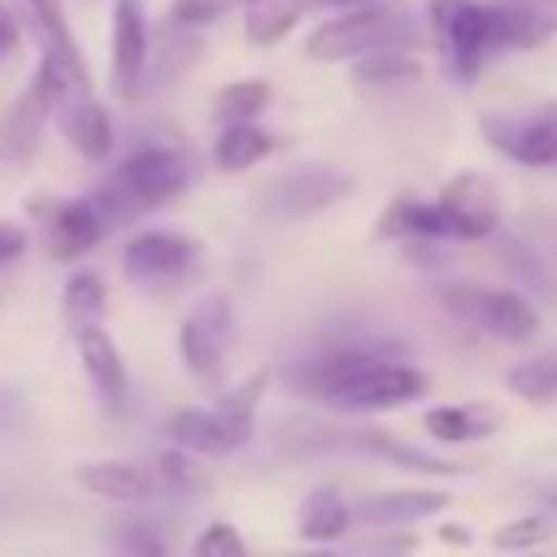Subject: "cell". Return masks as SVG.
<instances>
[{"instance_id":"836d02e7","label":"cell","mask_w":557,"mask_h":557,"mask_svg":"<svg viewBox=\"0 0 557 557\" xmlns=\"http://www.w3.org/2000/svg\"><path fill=\"white\" fill-rule=\"evenodd\" d=\"M113 543L123 548L127 557H162V533L143 519H123L113 523Z\"/></svg>"},{"instance_id":"277c9868","label":"cell","mask_w":557,"mask_h":557,"mask_svg":"<svg viewBox=\"0 0 557 557\" xmlns=\"http://www.w3.org/2000/svg\"><path fill=\"white\" fill-rule=\"evenodd\" d=\"M196 270H201V240L182 231H143L123 245L127 284L147 288V294H172V288L191 284Z\"/></svg>"},{"instance_id":"cb8c5ba5","label":"cell","mask_w":557,"mask_h":557,"mask_svg":"<svg viewBox=\"0 0 557 557\" xmlns=\"http://www.w3.org/2000/svg\"><path fill=\"white\" fill-rule=\"evenodd\" d=\"M382 240H406V235H425V240H445V225L435 201H416V196H401V201L386 206L382 225H376Z\"/></svg>"},{"instance_id":"7c38bea8","label":"cell","mask_w":557,"mask_h":557,"mask_svg":"<svg viewBox=\"0 0 557 557\" xmlns=\"http://www.w3.org/2000/svg\"><path fill=\"white\" fill-rule=\"evenodd\" d=\"M557 29V20L539 5H523V0H499V5H484V39H490V54H509V49H539L548 45Z\"/></svg>"},{"instance_id":"7402d4cb","label":"cell","mask_w":557,"mask_h":557,"mask_svg":"<svg viewBox=\"0 0 557 557\" xmlns=\"http://www.w3.org/2000/svg\"><path fill=\"white\" fill-rule=\"evenodd\" d=\"M20 10H25V20L35 25V35L45 39V54L64 59L69 69H84V74H88V64H84V54H78L74 29H69L64 5H59V0H20Z\"/></svg>"},{"instance_id":"2e32d148","label":"cell","mask_w":557,"mask_h":557,"mask_svg":"<svg viewBox=\"0 0 557 557\" xmlns=\"http://www.w3.org/2000/svg\"><path fill=\"white\" fill-rule=\"evenodd\" d=\"M103 235H108V221L98 215V206L88 201V196L59 201L54 211H49V255H54V260H78V255H88Z\"/></svg>"},{"instance_id":"8d00e7d4","label":"cell","mask_w":557,"mask_h":557,"mask_svg":"<svg viewBox=\"0 0 557 557\" xmlns=\"http://www.w3.org/2000/svg\"><path fill=\"white\" fill-rule=\"evenodd\" d=\"M499 260L504 264H509V270H519L523 278H529V284H539L543 288V294H553V274L548 270H543V264L539 260H533V255H529V260H519V240H499Z\"/></svg>"},{"instance_id":"6da1fadb","label":"cell","mask_w":557,"mask_h":557,"mask_svg":"<svg viewBox=\"0 0 557 557\" xmlns=\"http://www.w3.org/2000/svg\"><path fill=\"white\" fill-rule=\"evenodd\" d=\"M196 172H201V166H196V157L186 152V147H143V152L123 157L88 201L98 206V215H103L108 231H113V225H127V221H137V215L157 211V206L176 201L182 191H191Z\"/></svg>"},{"instance_id":"d6986e66","label":"cell","mask_w":557,"mask_h":557,"mask_svg":"<svg viewBox=\"0 0 557 557\" xmlns=\"http://www.w3.org/2000/svg\"><path fill=\"white\" fill-rule=\"evenodd\" d=\"M357 445H362L367 455H376V460L396 465V470L431 474V480H460V474H465V465L441 460V455H425V450H416V445H406L401 435L382 431V425H367V431H357Z\"/></svg>"},{"instance_id":"b9f144b4","label":"cell","mask_w":557,"mask_h":557,"mask_svg":"<svg viewBox=\"0 0 557 557\" xmlns=\"http://www.w3.org/2000/svg\"><path fill=\"white\" fill-rule=\"evenodd\" d=\"M337 5H372V0H337Z\"/></svg>"},{"instance_id":"83f0119b","label":"cell","mask_w":557,"mask_h":557,"mask_svg":"<svg viewBox=\"0 0 557 557\" xmlns=\"http://www.w3.org/2000/svg\"><path fill=\"white\" fill-rule=\"evenodd\" d=\"M416 74H421V64H416V54H406L401 45L367 49V54H357V84H362V88L406 84V78H416Z\"/></svg>"},{"instance_id":"8fae6325","label":"cell","mask_w":557,"mask_h":557,"mask_svg":"<svg viewBox=\"0 0 557 557\" xmlns=\"http://www.w3.org/2000/svg\"><path fill=\"white\" fill-rule=\"evenodd\" d=\"M152 69V29L143 0H113V94L133 103Z\"/></svg>"},{"instance_id":"484cf974","label":"cell","mask_w":557,"mask_h":557,"mask_svg":"<svg viewBox=\"0 0 557 557\" xmlns=\"http://www.w3.org/2000/svg\"><path fill=\"white\" fill-rule=\"evenodd\" d=\"M304 10H308V0H255L245 35H250V45H278L304 20Z\"/></svg>"},{"instance_id":"30bf717a","label":"cell","mask_w":557,"mask_h":557,"mask_svg":"<svg viewBox=\"0 0 557 557\" xmlns=\"http://www.w3.org/2000/svg\"><path fill=\"white\" fill-rule=\"evenodd\" d=\"M347 196H352V176L327 172V166H298V172L278 176L270 186L264 206H270V215H278V221H308V215L327 211V206L347 201Z\"/></svg>"},{"instance_id":"f1b7e54d","label":"cell","mask_w":557,"mask_h":557,"mask_svg":"<svg viewBox=\"0 0 557 557\" xmlns=\"http://www.w3.org/2000/svg\"><path fill=\"white\" fill-rule=\"evenodd\" d=\"M270 108V84L264 78H240V84H225L215 94V117L225 123H255V117Z\"/></svg>"},{"instance_id":"4dcf8cb0","label":"cell","mask_w":557,"mask_h":557,"mask_svg":"<svg viewBox=\"0 0 557 557\" xmlns=\"http://www.w3.org/2000/svg\"><path fill=\"white\" fill-rule=\"evenodd\" d=\"M553 539V523L543 513H529V519H509L504 529L490 533V543L499 553H529V548H543Z\"/></svg>"},{"instance_id":"52a82bcc","label":"cell","mask_w":557,"mask_h":557,"mask_svg":"<svg viewBox=\"0 0 557 557\" xmlns=\"http://www.w3.org/2000/svg\"><path fill=\"white\" fill-rule=\"evenodd\" d=\"M431 29L441 39L445 69L460 84H474L490 64V39H484V5L480 0H431Z\"/></svg>"},{"instance_id":"4316f807","label":"cell","mask_w":557,"mask_h":557,"mask_svg":"<svg viewBox=\"0 0 557 557\" xmlns=\"http://www.w3.org/2000/svg\"><path fill=\"white\" fill-rule=\"evenodd\" d=\"M103 313H108V288H103V274L78 270V274L64 284V318H69V327L103 323Z\"/></svg>"},{"instance_id":"e0dca14e","label":"cell","mask_w":557,"mask_h":557,"mask_svg":"<svg viewBox=\"0 0 557 557\" xmlns=\"http://www.w3.org/2000/svg\"><path fill=\"white\" fill-rule=\"evenodd\" d=\"M166 441L191 455H206V460H225V455L245 450L240 431H231L215 411H196V406H186V411H176L172 421H166Z\"/></svg>"},{"instance_id":"1f68e13d","label":"cell","mask_w":557,"mask_h":557,"mask_svg":"<svg viewBox=\"0 0 557 557\" xmlns=\"http://www.w3.org/2000/svg\"><path fill=\"white\" fill-rule=\"evenodd\" d=\"M255 0H172V29H201L225 20L231 10H250Z\"/></svg>"},{"instance_id":"ba28073f","label":"cell","mask_w":557,"mask_h":557,"mask_svg":"<svg viewBox=\"0 0 557 557\" xmlns=\"http://www.w3.org/2000/svg\"><path fill=\"white\" fill-rule=\"evenodd\" d=\"M445 225V240H490L499 235L504 206H499V186L480 172H460L435 201Z\"/></svg>"},{"instance_id":"ffe728a7","label":"cell","mask_w":557,"mask_h":557,"mask_svg":"<svg viewBox=\"0 0 557 557\" xmlns=\"http://www.w3.org/2000/svg\"><path fill=\"white\" fill-rule=\"evenodd\" d=\"M347 529H352V504H347L333 484L308 490L304 509H298V533H304V543H318V548H323V543L343 539Z\"/></svg>"},{"instance_id":"603a6c76","label":"cell","mask_w":557,"mask_h":557,"mask_svg":"<svg viewBox=\"0 0 557 557\" xmlns=\"http://www.w3.org/2000/svg\"><path fill=\"white\" fill-rule=\"evenodd\" d=\"M494 416L490 406H435L425 411V435L441 445H465V441H480V435L494 431Z\"/></svg>"},{"instance_id":"3957f363","label":"cell","mask_w":557,"mask_h":557,"mask_svg":"<svg viewBox=\"0 0 557 557\" xmlns=\"http://www.w3.org/2000/svg\"><path fill=\"white\" fill-rule=\"evenodd\" d=\"M406 39H411V20L396 5L372 0V5H357L347 15L318 25L304 49L313 64H333V59H357L367 49H392V45H406Z\"/></svg>"},{"instance_id":"5bb4252c","label":"cell","mask_w":557,"mask_h":557,"mask_svg":"<svg viewBox=\"0 0 557 557\" xmlns=\"http://www.w3.org/2000/svg\"><path fill=\"white\" fill-rule=\"evenodd\" d=\"M74 484L88 490L94 499H113V504H147L157 494V474L133 460H88L74 470Z\"/></svg>"},{"instance_id":"9c48e42d","label":"cell","mask_w":557,"mask_h":557,"mask_svg":"<svg viewBox=\"0 0 557 557\" xmlns=\"http://www.w3.org/2000/svg\"><path fill=\"white\" fill-rule=\"evenodd\" d=\"M484 137L519 166H557V103L533 108V113H490Z\"/></svg>"},{"instance_id":"5b68a950","label":"cell","mask_w":557,"mask_h":557,"mask_svg":"<svg viewBox=\"0 0 557 557\" xmlns=\"http://www.w3.org/2000/svg\"><path fill=\"white\" fill-rule=\"evenodd\" d=\"M182 362L196 382L206 386H221L225 376V357H231L235 343V304L231 294H206L191 313L182 318Z\"/></svg>"},{"instance_id":"d4e9b609","label":"cell","mask_w":557,"mask_h":557,"mask_svg":"<svg viewBox=\"0 0 557 557\" xmlns=\"http://www.w3.org/2000/svg\"><path fill=\"white\" fill-rule=\"evenodd\" d=\"M270 382H274V372L270 367H260L255 376H245L240 386H231V392H221V401L211 406L215 416H221L231 431H240L245 441H250V431H255V411H260V401H264V392H270Z\"/></svg>"},{"instance_id":"d6a6232c","label":"cell","mask_w":557,"mask_h":557,"mask_svg":"<svg viewBox=\"0 0 557 557\" xmlns=\"http://www.w3.org/2000/svg\"><path fill=\"white\" fill-rule=\"evenodd\" d=\"M157 474H162V484H172V490H206V470L191 460V450H162V460H157Z\"/></svg>"},{"instance_id":"74e56055","label":"cell","mask_w":557,"mask_h":557,"mask_svg":"<svg viewBox=\"0 0 557 557\" xmlns=\"http://www.w3.org/2000/svg\"><path fill=\"white\" fill-rule=\"evenodd\" d=\"M25 250H29V235H25V225H15V221H0V270H5V264H15Z\"/></svg>"},{"instance_id":"4fadbf2b","label":"cell","mask_w":557,"mask_h":557,"mask_svg":"<svg viewBox=\"0 0 557 557\" xmlns=\"http://www.w3.org/2000/svg\"><path fill=\"white\" fill-rule=\"evenodd\" d=\"M74 343H78V362H84V372H88V382H94L98 401L117 416L127 406V372H123V352H117V343L103 333V323L74 327Z\"/></svg>"},{"instance_id":"7a4b0ae2","label":"cell","mask_w":557,"mask_h":557,"mask_svg":"<svg viewBox=\"0 0 557 557\" xmlns=\"http://www.w3.org/2000/svg\"><path fill=\"white\" fill-rule=\"evenodd\" d=\"M441 304L450 308L460 323H470L474 333H490V337H499V343H533L543 327L539 308L523 294H513V288L460 284V278H450V284L441 288Z\"/></svg>"},{"instance_id":"e575fe53","label":"cell","mask_w":557,"mask_h":557,"mask_svg":"<svg viewBox=\"0 0 557 557\" xmlns=\"http://www.w3.org/2000/svg\"><path fill=\"white\" fill-rule=\"evenodd\" d=\"M284 441H294L298 455H313V450H323V445L333 441V431H327V425H318L313 416H294V421L278 425V445H284Z\"/></svg>"},{"instance_id":"f35d334b","label":"cell","mask_w":557,"mask_h":557,"mask_svg":"<svg viewBox=\"0 0 557 557\" xmlns=\"http://www.w3.org/2000/svg\"><path fill=\"white\" fill-rule=\"evenodd\" d=\"M15 45H20V25H15V15L0 5V59H5Z\"/></svg>"},{"instance_id":"ab89813d","label":"cell","mask_w":557,"mask_h":557,"mask_svg":"<svg viewBox=\"0 0 557 557\" xmlns=\"http://www.w3.org/2000/svg\"><path fill=\"white\" fill-rule=\"evenodd\" d=\"M441 543H455V548H465V543H474V533L465 529V523H445V529H441Z\"/></svg>"},{"instance_id":"44dd1931","label":"cell","mask_w":557,"mask_h":557,"mask_svg":"<svg viewBox=\"0 0 557 557\" xmlns=\"http://www.w3.org/2000/svg\"><path fill=\"white\" fill-rule=\"evenodd\" d=\"M270 152H278V137L255 123H225L221 137H215V166L221 172H250Z\"/></svg>"},{"instance_id":"d590c367","label":"cell","mask_w":557,"mask_h":557,"mask_svg":"<svg viewBox=\"0 0 557 557\" xmlns=\"http://www.w3.org/2000/svg\"><path fill=\"white\" fill-rule=\"evenodd\" d=\"M196 557H245V539L235 523H211L196 539Z\"/></svg>"},{"instance_id":"f546056e","label":"cell","mask_w":557,"mask_h":557,"mask_svg":"<svg viewBox=\"0 0 557 557\" xmlns=\"http://www.w3.org/2000/svg\"><path fill=\"white\" fill-rule=\"evenodd\" d=\"M509 392L529 401H557V347H543L509 372Z\"/></svg>"},{"instance_id":"ac0fdd59","label":"cell","mask_w":557,"mask_h":557,"mask_svg":"<svg viewBox=\"0 0 557 557\" xmlns=\"http://www.w3.org/2000/svg\"><path fill=\"white\" fill-rule=\"evenodd\" d=\"M450 494L445 490H396V494H372L352 509V523H376V529H401V523H421L445 513Z\"/></svg>"},{"instance_id":"8992f818","label":"cell","mask_w":557,"mask_h":557,"mask_svg":"<svg viewBox=\"0 0 557 557\" xmlns=\"http://www.w3.org/2000/svg\"><path fill=\"white\" fill-rule=\"evenodd\" d=\"M425 372L411 362H386V357L367 352L343 382L327 392L333 406H347V411H386V406H401L425 396Z\"/></svg>"},{"instance_id":"60d3db41","label":"cell","mask_w":557,"mask_h":557,"mask_svg":"<svg viewBox=\"0 0 557 557\" xmlns=\"http://www.w3.org/2000/svg\"><path fill=\"white\" fill-rule=\"evenodd\" d=\"M543 504H548V509H557V490H543Z\"/></svg>"},{"instance_id":"9a60e30c","label":"cell","mask_w":557,"mask_h":557,"mask_svg":"<svg viewBox=\"0 0 557 557\" xmlns=\"http://www.w3.org/2000/svg\"><path fill=\"white\" fill-rule=\"evenodd\" d=\"M59 123H64V137L74 143L78 157H88V162H108L113 157V117H108V108L98 103L94 94H74L64 98V103L54 108Z\"/></svg>"}]
</instances>
